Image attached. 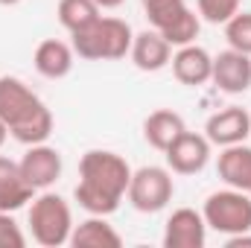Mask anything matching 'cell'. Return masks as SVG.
<instances>
[{
	"mask_svg": "<svg viewBox=\"0 0 251 248\" xmlns=\"http://www.w3.org/2000/svg\"><path fill=\"white\" fill-rule=\"evenodd\" d=\"M131 167L123 155L108 149H91L79 161V184L73 190L79 207L97 216H111L128 193Z\"/></svg>",
	"mask_w": 251,
	"mask_h": 248,
	"instance_id": "6da1fadb",
	"label": "cell"
},
{
	"mask_svg": "<svg viewBox=\"0 0 251 248\" xmlns=\"http://www.w3.org/2000/svg\"><path fill=\"white\" fill-rule=\"evenodd\" d=\"M0 120L9 134L24 143H47L53 134V114L44 99L18 76H0Z\"/></svg>",
	"mask_w": 251,
	"mask_h": 248,
	"instance_id": "7a4b0ae2",
	"label": "cell"
},
{
	"mask_svg": "<svg viewBox=\"0 0 251 248\" xmlns=\"http://www.w3.org/2000/svg\"><path fill=\"white\" fill-rule=\"evenodd\" d=\"M73 53L85 62H117L126 59L134 41L131 26L126 24L123 18H97L88 29L73 32Z\"/></svg>",
	"mask_w": 251,
	"mask_h": 248,
	"instance_id": "3957f363",
	"label": "cell"
},
{
	"mask_svg": "<svg viewBox=\"0 0 251 248\" xmlns=\"http://www.w3.org/2000/svg\"><path fill=\"white\" fill-rule=\"evenodd\" d=\"M29 234L38 246L44 248H59L70 243L73 234V210L59 193H41L29 204Z\"/></svg>",
	"mask_w": 251,
	"mask_h": 248,
	"instance_id": "277c9868",
	"label": "cell"
},
{
	"mask_svg": "<svg viewBox=\"0 0 251 248\" xmlns=\"http://www.w3.org/2000/svg\"><path fill=\"white\" fill-rule=\"evenodd\" d=\"M149 26L158 29L173 47H184L199 38L201 21L184 0H140Z\"/></svg>",
	"mask_w": 251,
	"mask_h": 248,
	"instance_id": "5b68a950",
	"label": "cell"
},
{
	"mask_svg": "<svg viewBox=\"0 0 251 248\" xmlns=\"http://www.w3.org/2000/svg\"><path fill=\"white\" fill-rule=\"evenodd\" d=\"M201 216L216 234H246L251 231V196L246 190H216L204 198Z\"/></svg>",
	"mask_w": 251,
	"mask_h": 248,
	"instance_id": "8992f818",
	"label": "cell"
},
{
	"mask_svg": "<svg viewBox=\"0 0 251 248\" xmlns=\"http://www.w3.org/2000/svg\"><path fill=\"white\" fill-rule=\"evenodd\" d=\"M173 193H176V181H173L170 170L140 167V170H131L126 198L131 201V207L137 213H158L173 201Z\"/></svg>",
	"mask_w": 251,
	"mask_h": 248,
	"instance_id": "52a82bcc",
	"label": "cell"
},
{
	"mask_svg": "<svg viewBox=\"0 0 251 248\" xmlns=\"http://www.w3.org/2000/svg\"><path fill=\"white\" fill-rule=\"evenodd\" d=\"M210 146L213 143L204 134L181 131L170 143V149L164 152L170 173H176V175H196V173H201L207 167V161H210Z\"/></svg>",
	"mask_w": 251,
	"mask_h": 248,
	"instance_id": "ba28073f",
	"label": "cell"
},
{
	"mask_svg": "<svg viewBox=\"0 0 251 248\" xmlns=\"http://www.w3.org/2000/svg\"><path fill=\"white\" fill-rule=\"evenodd\" d=\"M18 164L32 190H47L62 175V155H59V149H53L47 143H32Z\"/></svg>",
	"mask_w": 251,
	"mask_h": 248,
	"instance_id": "9c48e42d",
	"label": "cell"
},
{
	"mask_svg": "<svg viewBox=\"0 0 251 248\" xmlns=\"http://www.w3.org/2000/svg\"><path fill=\"white\" fill-rule=\"evenodd\" d=\"M204 243H207L204 216L193 207L173 210L164 228V248H204Z\"/></svg>",
	"mask_w": 251,
	"mask_h": 248,
	"instance_id": "30bf717a",
	"label": "cell"
},
{
	"mask_svg": "<svg viewBox=\"0 0 251 248\" xmlns=\"http://www.w3.org/2000/svg\"><path fill=\"white\" fill-rule=\"evenodd\" d=\"M251 134V114L246 108L228 105L216 114L207 117L204 123V137L213 146H234V143H246V137Z\"/></svg>",
	"mask_w": 251,
	"mask_h": 248,
	"instance_id": "8fae6325",
	"label": "cell"
},
{
	"mask_svg": "<svg viewBox=\"0 0 251 248\" xmlns=\"http://www.w3.org/2000/svg\"><path fill=\"white\" fill-rule=\"evenodd\" d=\"M210 82L225 91V94H246L251 88V56L240 50H225L219 56H213V73Z\"/></svg>",
	"mask_w": 251,
	"mask_h": 248,
	"instance_id": "7c38bea8",
	"label": "cell"
},
{
	"mask_svg": "<svg viewBox=\"0 0 251 248\" xmlns=\"http://www.w3.org/2000/svg\"><path fill=\"white\" fill-rule=\"evenodd\" d=\"M128 56H131V62H134L137 70L158 73V70H164L167 64L173 62V44L158 29H143V32L134 35Z\"/></svg>",
	"mask_w": 251,
	"mask_h": 248,
	"instance_id": "4fadbf2b",
	"label": "cell"
},
{
	"mask_svg": "<svg viewBox=\"0 0 251 248\" xmlns=\"http://www.w3.org/2000/svg\"><path fill=\"white\" fill-rule=\"evenodd\" d=\"M170 64H173V76L181 85H190V88H199V85L210 82V73H213V56L204 47H199L196 41L178 47V53L173 56Z\"/></svg>",
	"mask_w": 251,
	"mask_h": 248,
	"instance_id": "5bb4252c",
	"label": "cell"
},
{
	"mask_svg": "<svg viewBox=\"0 0 251 248\" xmlns=\"http://www.w3.org/2000/svg\"><path fill=\"white\" fill-rule=\"evenodd\" d=\"M32 193L35 190L24 178L21 164L0 155V210H6V213L21 210L26 201H32Z\"/></svg>",
	"mask_w": 251,
	"mask_h": 248,
	"instance_id": "9a60e30c",
	"label": "cell"
},
{
	"mask_svg": "<svg viewBox=\"0 0 251 248\" xmlns=\"http://www.w3.org/2000/svg\"><path fill=\"white\" fill-rule=\"evenodd\" d=\"M219 178L234 190H246L251 196V146L246 143H234L225 146L219 161H216Z\"/></svg>",
	"mask_w": 251,
	"mask_h": 248,
	"instance_id": "2e32d148",
	"label": "cell"
},
{
	"mask_svg": "<svg viewBox=\"0 0 251 248\" xmlns=\"http://www.w3.org/2000/svg\"><path fill=\"white\" fill-rule=\"evenodd\" d=\"M73 44H64L59 38H47L35 47V70L44 76V79H64L70 70H73Z\"/></svg>",
	"mask_w": 251,
	"mask_h": 248,
	"instance_id": "e0dca14e",
	"label": "cell"
},
{
	"mask_svg": "<svg viewBox=\"0 0 251 248\" xmlns=\"http://www.w3.org/2000/svg\"><path fill=\"white\" fill-rule=\"evenodd\" d=\"M181 131H187L184 117H181L178 111H170V108H158V111H152V114L143 120V137H146V143H149L152 149H158V152H167L170 143H173Z\"/></svg>",
	"mask_w": 251,
	"mask_h": 248,
	"instance_id": "ac0fdd59",
	"label": "cell"
},
{
	"mask_svg": "<svg viewBox=\"0 0 251 248\" xmlns=\"http://www.w3.org/2000/svg\"><path fill=\"white\" fill-rule=\"evenodd\" d=\"M70 246H76V248H120L123 246V237L114 231V225H108L105 216L91 213L85 222L73 225Z\"/></svg>",
	"mask_w": 251,
	"mask_h": 248,
	"instance_id": "d6986e66",
	"label": "cell"
},
{
	"mask_svg": "<svg viewBox=\"0 0 251 248\" xmlns=\"http://www.w3.org/2000/svg\"><path fill=\"white\" fill-rule=\"evenodd\" d=\"M56 15H59V24L73 35V32L88 29L100 18V6L94 0H59Z\"/></svg>",
	"mask_w": 251,
	"mask_h": 248,
	"instance_id": "ffe728a7",
	"label": "cell"
},
{
	"mask_svg": "<svg viewBox=\"0 0 251 248\" xmlns=\"http://www.w3.org/2000/svg\"><path fill=\"white\" fill-rule=\"evenodd\" d=\"M225 38H228L231 50H240V53L251 56V12H237L225 24Z\"/></svg>",
	"mask_w": 251,
	"mask_h": 248,
	"instance_id": "44dd1931",
	"label": "cell"
},
{
	"mask_svg": "<svg viewBox=\"0 0 251 248\" xmlns=\"http://www.w3.org/2000/svg\"><path fill=\"white\" fill-rule=\"evenodd\" d=\"M199 3V18L207 24H228L240 12V0H196Z\"/></svg>",
	"mask_w": 251,
	"mask_h": 248,
	"instance_id": "7402d4cb",
	"label": "cell"
},
{
	"mask_svg": "<svg viewBox=\"0 0 251 248\" xmlns=\"http://www.w3.org/2000/svg\"><path fill=\"white\" fill-rule=\"evenodd\" d=\"M26 246V234L21 231V225L15 222L12 213L0 210V248H24Z\"/></svg>",
	"mask_w": 251,
	"mask_h": 248,
	"instance_id": "603a6c76",
	"label": "cell"
},
{
	"mask_svg": "<svg viewBox=\"0 0 251 248\" xmlns=\"http://www.w3.org/2000/svg\"><path fill=\"white\" fill-rule=\"evenodd\" d=\"M225 246L228 248H251V234H231L228 240H225Z\"/></svg>",
	"mask_w": 251,
	"mask_h": 248,
	"instance_id": "cb8c5ba5",
	"label": "cell"
},
{
	"mask_svg": "<svg viewBox=\"0 0 251 248\" xmlns=\"http://www.w3.org/2000/svg\"><path fill=\"white\" fill-rule=\"evenodd\" d=\"M100 9H117V6H123L126 0H94Z\"/></svg>",
	"mask_w": 251,
	"mask_h": 248,
	"instance_id": "d4e9b609",
	"label": "cell"
},
{
	"mask_svg": "<svg viewBox=\"0 0 251 248\" xmlns=\"http://www.w3.org/2000/svg\"><path fill=\"white\" fill-rule=\"evenodd\" d=\"M6 137H9V128H6L3 120H0V149H3V143H6Z\"/></svg>",
	"mask_w": 251,
	"mask_h": 248,
	"instance_id": "484cf974",
	"label": "cell"
},
{
	"mask_svg": "<svg viewBox=\"0 0 251 248\" xmlns=\"http://www.w3.org/2000/svg\"><path fill=\"white\" fill-rule=\"evenodd\" d=\"M21 0H0V6H18Z\"/></svg>",
	"mask_w": 251,
	"mask_h": 248,
	"instance_id": "4316f807",
	"label": "cell"
}]
</instances>
